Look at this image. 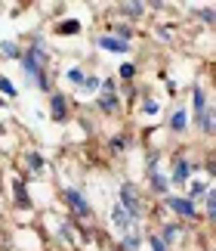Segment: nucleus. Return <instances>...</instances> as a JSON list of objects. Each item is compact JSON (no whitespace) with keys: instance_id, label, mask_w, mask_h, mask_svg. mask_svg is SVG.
Here are the masks:
<instances>
[{"instance_id":"f257e3e1","label":"nucleus","mask_w":216,"mask_h":251,"mask_svg":"<svg viewBox=\"0 0 216 251\" xmlns=\"http://www.w3.org/2000/svg\"><path fill=\"white\" fill-rule=\"evenodd\" d=\"M124 211H127V217L133 220V224H139L142 220V199H139V189L133 186V183H121V201H117Z\"/></svg>"},{"instance_id":"f03ea898","label":"nucleus","mask_w":216,"mask_h":251,"mask_svg":"<svg viewBox=\"0 0 216 251\" xmlns=\"http://www.w3.org/2000/svg\"><path fill=\"white\" fill-rule=\"evenodd\" d=\"M167 208H170L173 214L185 217V220H198V217H201L198 205H194L192 199H182V196H167Z\"/></svg>"},{"instance_id":"7ed1b4c3","label":"nucleus","mask_w":216,"mask_h":251,"mask_svg":"<svg viewBox=\"0 0 216 251\" xmlns=\"http://www.w3.org/2000/svg\"><path fill=\"white\" fill-rule=\"evenodd\" d=\"M65 205L71 208L74 217H84V220L93 217V208H90V201L81 196V189H71V186H68V189H65Z\"/></svg>"},{"instance_id":"20e7f679","label":"nucleus","mask_w":216,"mask_h":251,"mask_svg":"<svg viewBox=\"0 0 216 251\" xmlns=\"http://www.w3.org/2000/svg\"><path fill=\"white\" fill-rule=\"evenodd\" d=\"M149 180H151V189H154V192H161V196H167V192H170V180H167L164 174L158 171V158L149 161Z\"/></svg>"},{"instance_id":"39448f33","label":"nucleus","mask_w":216,"mask_h":251,"mask_svg":"<svg viewBox=\"0 0 216 251\" xmlns=\"http://www.w3.org/2000/svg\"><path fill=\"white\" fill-rule=\"evenodd\" d=\"M111 224L117 226V233H121V236H127V233H133V229H136V224H133L130 217H127V211H124L121 205H114V208H111Z\"/></svg>"},{"instance_id":"423d86ee","label":"nucleus","mask_w":216,"mask_h":251,"mask_svg":"<svg viewBox=\"0 0 216 251\" xmlns=\"http://www.w3.org/2000/svg\"><path fill=\"white\" fill-rule=\"evenodd\" d=\"M96 44L102 47V50H108V53H130V44L127 41H121V37H111V34H102V37H96Z\"/></svg>"},{"instance_id":"0eeeda50","label":"nucleus","mask_w":216,"mask_h":251,"mask_svg":"<svg viewBox=\"0 0 216 251\" xmlns=\"http://www.w3.org/2000/svg\"><path fill=\"white\" fill-rule=\"evenodd\" d=\"M50 115H53V121H65L68 118V96L65 93H53L50 96Z\"/></svg>"},{"instance_id":"6e6552de","label":"nucleus","mask_w":216,"mask_h":251,"mask_svg":"<svg viewBox=\"0 0 216 251\" xmlns=\"http://www.w3.org/2000/svg\"><path fill=\"white\" fill-rule=\"evenodd\" d=\"M192 177V161L189 158H185V155H176L173 158V183H185V180H189Z\"/></svg>"},{"instance_id":"1a4fd4ad","label":"nucleus","mask_w":216,"mask_h":251,"mask_svg":"<svg viewBox=\"0 0 216 251\" xmlns=\"http://www.w3.org/2000/svg\"><path fill=\"white\" fill-rule=\"evenodd\" d=\"M192 102H194V121H201V115L207 112V100H204V87L201 84L192 87Z\"/></svg>"},{"instance_id":"9d476101","label":"nucleus","mask_w":216,"mask_h":251,"mask_svg":"<svg viewBox=\"0 0 216 251\" xmlns=\"http://www.w3.org/2000/svg\"><path fill=\"white\" fill-rule=\"evenodd\" d=\"M13 196H16V205L19 208H31V196H28L25 180H13Z\"/></svg>"},{"instance_id":"9b49d317","label":"nucleus","mask_w":216,"mask_h":251,"mask_svg":"<svg viewBox=\"0 0 216 251\" xmlns=\"http://www.w3.org/2000/svg\"><path fill=\"white\" fill-rule=\"evenodd\" d=\"M185 127H189V112H185V109H176L170 115V130L173 133H185Z\"/></svg>"},{"instance_id":"f8f14e48","label":"nucleus","mask_w":216,"mask_h":251,"mask_svg":"<svg viewBox=\"0 0 216 251\" xmlns=\"http://www.w3.org/2000/svg\"><path fill=\"white\" fill-rule=\"evenodd\" d=\"M145 9H149V3H139V0H136V3H121L117 13L127 16V19H136V16H145Z\"/></svg>"},{"instance_id":"ddd939ff","label":"nucleus","mask_w":216,"mask_h":251,"mask_svg":"<svg viewBox=\"0 0 216 251\" xmlns=\"http://www.w3.org/2000/svg\"><path fill=\"white\" fill-rule=\"evenodd\" d=\"M56 34H62V37L81 34V22H77V19H65V22H59V25H56Z\"/></svg>"},{"instance_id":"4468645a","label":"nucleus","mask_w":216,"mask_h":251,"mask_svg":"<svg viewBox=\"0 0 216 251\" xmlns=\"http://www.w3.org/2000/svg\"><path fill=\"white\" fill-rule=\"evenodd\" d=\"M179 233H182V229H179V226H176V224H173V226H170V224H167V226L161 229V236H158V239H161V242H164V245H173V242H176V239H179Z\"/></svg>"},{"instance_id":"2eb2a0df","label":"nucleus","mask_w":216,"mask_h":251,"mask_svg":"<svg viewBox=\"0 0 216 251\" xmlns=\"http://www.w3.org/2000/svg\"><path fill=\"white\" fill-rule=\"evenodd\" d=\"M96 105H99V109H102L105 115H111V112H117V109H121V102H117V96H114V93H108V96H102V100L96 102Z\"/></svg>"},{"instance_id":"dca6fc26","label":"nucleus","mask_w":216,"mask_h":251,"mask_svg":"<svg viewBox=\"0 0 216 251\" xmlns=\"http://www.w3.org/2000/svg\"><path fill=\"white\" fill-rule=\"evenodd\" d=\"M0 53L9 56V59H19V56H22V47H16L13 41H0Z\"/></svg>"},{"instance_id":"f3484780","label":"nucleus","mask_w":216,"mask_h":251,"mask_svg":"<svg viewBox=\"0 0 216 251\" xmlns=\"http://www.w3.org/2000/svg\"><path fill=\"white\" fill-rule=\"evenodd\" d=\"M25 165L41 174V171H43V155H41V152H28V155H25Z\"/></svg>"},{"instance_id":"a211bd4d","label":"nucleus","mask_w":216,"mask_h":251,"mask_svg":"<svg viewBox=\"0 0 216 251\" xmlns=\"http://www.w3.org/2000/svg\"><path fill=\"white\" fill-rule=\"evenodd\" d=\"M121 248L124 251H136V248H139V233H136V229H133V233H127L124 242H121Z\"/></svg>"},{"instance_id":"6ab92c4d","label":"nucleus","mask_w":216,"mask_h":251,"mask_svg":"<svg viewBox=\"0 0 216 251\" xmlns=\"http://www.w3.org/2000/svg\"><path fill=\"white\" fill-rule=\"evenodd\" d=\"M207 189H210V186H207L204 180H194V183H189V199L194 201V196H204Z\"/></svg>"},{"instance_id":"aec40b11","label":"nucleus","mask_w":216,"mask_h":251,"mask_svg":"<svg viewBox=\"0 0 216 251\" xmlns=\"http://www.w3.org/2000/svg\"><path fill=\"white\" fill-rule=\"evenodd\" d=\"M0 93H3V96H16V93H19L16 84L9 81V78H3V75H0Z\"/></svg>"},{"instance_id":"412c9836","label":"nucleus","mask_w":216,"mask_h":251,"mask_svg":"<svg viewBox=\"0 0 216 251\" xmlns=\"http://www.w3.org/2000/svg\"><path fill=\"white\" fill-rule=\"evenodd\" d=\"M84 78H86V75H84L81 69H68V84H74V87H81V84H84Z\"/></svg>"},{"instance_id":"4be33fe9","label":"nucleus","mask_w":216,"mask_h":251,"mask_svg":"<svg viewBox=\"0 0 216 251\" xmlns=\"http://www.w3.org/2000/svg\"><path fill=\"white\" fill-rule=\"evenodd\" d=\"M99 84H102L99 78H84V84H81V90H84V93H96V90H99Z\"/></svg>"},{"instance_id":"5701e85b","label":"nucleus","mask_w":216,"mask_h":251,"mask_svg":"<svg viewBox=\"0 0 216 251\" xmlns=\"http://www.w3.org/2000/svg\"><path fill=\"white\" fill-rule=\"evenodd\" d=\"M207 217H210V220L216 217V192H213V189H207Z\"/></svg>"},{"instance_id":"b1692460","label":"nucleus","mask_w":216,"mask_h":251,"mask_svg":"<svg viewBox=\"0 0 216 251\" xmlns=\"http://www.w3.org/2000/svg\"><path fill=\"white\" fill-rule=\"evenodd\" d=\"M142 112H145V115H158L161 109H158V102H154V100H145V102H142Z\"/></svg>"},{"instance_id":"393cba45","label":"nucleus","mask_w":216,"mask_h":251,"mask_svg":"<svg viewBox=\"0 0 216 251\" xmlns=\"http://www.w3.org/2000/svg\"><path fill=\"white\" fill-rule=\"evenodd\" d=\"M133 75H136V65H130V62H124V65H121V78H127V81H130Z\"/></svg>"},{"instance_id":"a878e982","label":"nucleus","mask_w":216,"mask_h":251,"mask_svg":"<svg viewBox=\"0 0 216 251\" xmlns=\"http://www.w3.org/2000/svg\"><path fill=\"white\" fill-rule=\"evenodd\" d=\"M149 245H151V251H167V245L161 242L158 236H149Z\"/></svg>"},{"instance_id":"bb28decb","label":"nucleus","mask_w":216,"mask_h":251,"mask_svg":"<svg viewBox=\"0 0 216 251\" xmlns=\"http://www.w3.org/2000/svg\"><path fill=\"white\" fill-rule=\"evenodd\" d=\"M198 16L204 19V22H213V6H201V9H198Z\"/></svg>"},{"instance_id":"cd10ccee","label":"nucleus","mask_w":216,"mask_h":251,"mask_svg":"<svg viewBox=\"0 0 216 251\" xmlns=\"http://www.w3.org/2000/svg\"><path fill=\"white\" fill-rule=\"evenodd\" d=\"M111 146H114V149H124V146H127V137H114Z\"/></svg>"},{"instance_id":"c85d7f7f","label":"nucleus","mask_w":216,"mask_h":251,"mask_svg":"<svg viewBox=\"0 0 216 251\" xmlns=\"http://www.w3.org/2000/svg\"><path fill=\"white\" fill-rule=\"evenodd\" d=\"M0 16H3V6H0Z\"/></svg>"},{"instance_id":"c756f323","label":"nucleus","mask_w":216,"mask_h":251,"mask_svg":"<svg viewBox=\"0 0 216 251\" xmlns=\"http://www.w3.org/2000/svg\"><path fill=\"white\" fill-rule=\"evenodd\" d=\"M0 109H3V100H0Z\"/></svg>"}]
</instances>
